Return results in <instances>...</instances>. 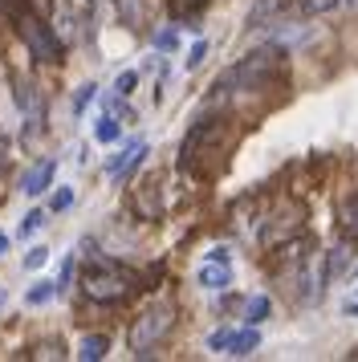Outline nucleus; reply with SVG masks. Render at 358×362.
I'll return each mask as SVG.
<instances>
[{
	"label": "nucleus",
	"mask_w": 358,
	"mask_h": 362,
	"mask_svg": "<svg viewBox=\"0 0 358 362\" xmlns=\"http://www.w3.org/2000/svg\"><path fill=\"white\" fill-rule=\"evenodd\" d=\"M285 57L289 53L281 45H265V49H253L248 57H241L232 69H224L216 78V94H244V90H260L273 78L285 74Z\"/></svg>",
	"instance_id": "1"
},
{
	"label": "nucleus",
	"mask_w": 358,
	"mask_h": 362,
	"mask_svg": "<svg viewBox=\"0 0 358 362\" xmlns=\"http://www.w3.org/2000/svg\"><path fill=\"white\" fill-rule=\"evenodd\" d=\"M0 13L8 17V25H13L16 37L29 45V53L37 62H45V66H57V62H62V53H65L62 37L37 17V8H33L29 0H0Z\"/></svg>",
	"instance_id": "2"
},
{
	"label": "nucleus",
	"mask_w": 358,
	"mask_h": 362,
	"mask_svg": "<svg viewBox=\"0 0 358 362\" xmlns=\"http://www.w3.org/2000/svg\"><path fill=\"white\" fill-rule=\"evenodd\" d=\"M220 151H224V122L220 118H200L187 131L183 147H179V167L195 171V175H216Z\"/></svg>",
	"instance_id": "3"
},
{
	"label": "nucleus",
	"mask_w": 358,
	"mask_h": 362,
	"mask_svg": "<svg viewBox=\"0 0 358 362\" xmlns=\"http://www.w3.org/2000/svg\"><path fill=\"white\" fill-rule=\"evenodd\" d=\"M134 281H139V273H130L127 264L98 257L81 269V293L90 301H102V305H118L134 293Z\"/></svg>",
	"instance_id": "4"
},
{
	"label": "nucleus",
	"mask_w": 358,
	"mask_h": 362,
	"mask_svg": "<svg viewBox=\"0 0 358 362\" xmlns=\"http://www.w3.org/2000/svg\"><path fill=\"white\" fill-rule=\"evenodd\" d=\"M175 326V305L171 301H155V305H146L139 317H134V326H130V350H134V358H146L155 346L171 334Z\"/></svg>",
	"instance_id": "5"
},
{
	"label": "nucleus",
	"mask_w": 358,
	"mask_h": 362,
	"mask_svg": "<svg viewBox=\"0 0 358 362\" xmlns=\"http://www.w3.org/2000/svg\"><path fill=\"white\" fill-rule=\"evenodd\" d=\"M13 98H16V106H21V115H25V131H29V139H37V131L45 134V94H41L29 78H16Z\"/></svg>",
	"instance_id": "6"
},
{
	"label": "nucleus",
	"mask_w": 358,
	"mask_h": 362,
	"mask_svg": "<svg viewBox=\"0 0 358 362\" xmlns=\"http://www.w3.org/2000/svg\"><path fill=\"white\" fill-rule=\"evenodd\" d=\"M195 281H200L204 289H228V285H232V261H228V248H212L208 261L200 264Z\"/></svg>",
	"instance_id": "7"
},
{
	"label": "nucleus",
	"mask_w": 358,
	"mask_h": 362,
	"mask_svg": "<svg viewBox=\"0 0 358 362\" xmlns=\"http://www.w3.org/2000/svg\"><path fill=\"white\" fill-rule=\"evenodd\" d=\"M143 155H146V143H143V139L127 143L118 155H110V159H106V180H127L130 171L143 163Z\"/></svg>",
	"instance_id": "8"
},
{
	"label": "nucleus",
	"mask_w": 358,
	"mask_h": 362,
	"mask_svg": "<svg viewBox=\"0 0 358 362\" xmlns=\"http://www.w3.org/2000/svg\"><path fill=\"white\" fill-rule=\"evenodd\" d=\"M53 175H57V163H53V159H37V163L21 175V192H25V196H41V192L53 187Z\"/></svg>",
	"instance_id": "9"
},
{
	"label": "nucleus",
	"mask_w": 358,
	"mask_h": 362,
	"mask_svg": "<svg viewBox=\"0 0 358 362\" xmlns=\"http://www.w3.org/2000/svg\"><path fill=\"white\" fill-rule=\"evenodd\" d=\"M57 25H62V45H78L81 37H86V13L74 8V4H62V13H57Z\"/></svg>",
	"instance_id": "10"
},
{
	"label": "nucleus",
	"mask_w": 358,
	"mask_h": 362,
	"mask_svg": "<svg viewBox=\"0 0 358 362\" xmlns=\"http://www.w3.org/2000/svg\"><path fill=\"white\" fill-rule=\"evenodd\" d=\"M257 346H260V334H257V326H248V329H241V334H228L224 354H232V358H244V354H253Z\"/></svg>",
	"instance_id": "11"
},
{
	"label": "nucleus",
	"mask_w": 358,
	"mask_h": 362,
	"mask_svg": "<svg viewBox=\"0 0 358 362\" xmlns=\"http://www.w3.org/2000/svg\"><path fill=\"white\" fill-rule=\"evenodd\" d=\"M342 0H289L285 13L289 17H322V13H334Z\"/></svg>",
	"instance_id": "12"
},
{
	"label": "nucleus",
	"mask_w": 358,
	"mask_h": 362,
	"mask_svg": "<svg viewBox=\"0 0 358 362\" xmlns=\"http://www.w3.org/2000/svg\"><path fill=\"white\" fill-rule=\"evenodd\" d=\"M106 354H110V338H106V334H86V338H81V346H78L81 362H102Z\"/></svg>",
	"instance_id": "13"
},
{
	"label": "nucleus",
	"mask_w": 358,
	"mask_h": 362,
	"mask_svg": "<svg viewBox=\"0 0 358 362\" xmlns=\"http://www.w3.org/2000/svg\"><path fill=\"white\" fill-rule=\"evenodd\" d=\"M338 224H342V232H346L350 240H358V192H350V196L342 199V208H338Z\"/></svg>",
	"instance_id": "14"
},
{
	"label": "nucleus",
	"mask_w": 358,
	"mask_h": 362,
	"mask_svg": "<svg viewBox=\"0 0 358 362\" xmlns=\"http://www.w3.org/2000/svg\"><path fill=\"white\" fill-rule=\"evenodd\" d=\"M269 313H273V301H269L265 293L248 297V305H244V322H248V326H260V322H265Z\"/></svg>",
	"instance_id": "15"
},
{
	"label": "nucleus",
	"mask_w": 358,
	"mask_h": 362,
	"mask_svg": "<svg viewBox=\"0 0 358 362\" xmlns=\"http://www.w3.org/2000/svg\"><path fill=\"white\" fill-rule=\"evenodd\" d=\"M167 4H171V17L175 21H195L212 0H167Z\"/></svg>",
	"instance_id": "16"
},
{
	"label": "nucleus",
	"mask_w": 358,
	"mask_h": 362,
	"mask_svg": "<svg viewBox=\"0 0 358 362\" xmlns=\"http://www.w3.org/2000/svg\"><path fill=\"white\" fill-rule=\"evenodd\" d=\"M53 297H57V281H33L25 301H29V305H45V301H53Z\"/></svg>",
	"instance_id": "17"
},
{
	"label": "nucleus",
	"mask_w": 358,
	"mask_h": 362,
	"mask_svg": "<svg viewBox=\"0 0 358 362\" xmlns=\"http://www.w3.org/2000/svg\"><path fill=\"white\" fill-rule=\"evenodd\" d=\"M118 134H122V127H118V118L114 115H102L94 127V139L98 143H118Z\"/></svg>",
	"instance_id": "18"
},
{
	"label": "nucleus",
	"mask_w": 358,
	"mask_h": 362,
	"mask_svg": "<svg viewBox=\"0 0 358 362\" xmlns=\"http://www.w3.org/2000/svg\"><path fill=\"white\" fill-rule=\"evenodd\" d=\"M8 171H13V139L0 131V196H4V183H8Z\"/></svg>",
	"instance_id": "19"
},
{
	"label": "nucleus",
	"mask_w": 358,
	"mask_h": 362,
	"mask_svg": "<svg viewBox=\"0 0 358 362\" xmlns=\"http://www.w3.org/2000/svg\"><path fill=\"white\" fill-rule=\"evenodd\" d=\"M118 17L127 21V25H139V17H143V0H118Z\"/></svg>",
	"instance_id": "20"
},
{
	"label": "nucleus",
	"mask_w": 358,
	"mask_h": 362,
	"mask_svg": "<svg viewBox=\"0 0 358 362\" xmlns=\"http://www.w3.org/2000/svg\"><path fill=\"white\" fill-rule=\"evenodd\" d=\"M134 86H139V74H134V69H127V74H118L114 94H118V98H127V94H134Z\"/></svg>",
	"instance_id": "21"
},
{
	"label": "nucleus",
	"mask_w": 358,
	"mask_h": 362,
	"mask_svg": "<svg viewBox=\"0 0 358 362\" xmlns=\"http://www.w3.org/2000/svg\"><path fill=\"white\" fill-rule=\"evenodd\" d=\"M49 216H45V208H33L29 216H25V220H21V236H29V232H37L41 228V224H45Z\"/></svg>",
	"instance_id": "22"
},
{
	"label": "nucleus",
	"mask_w": 358,
	"mask_h": 362,
	"mask_svg": "<svg viewBox=\"0 0 358 362\" xmlns=\"http://www.w3.org/2000/svg\"><path fill=\"white\" fill-rule=\"evenodd\" d=\"M45 261H49V248L45 245H33L29 252H25V269H41Z\"/></svg>",
	"instance_id": "23"
},
{
	"label": "nucleus",
	"mask_w": 358,
	"mask_h": 362,
	"mask_svg": "<svg viewBox=\"0 0 358 362\" xmlns=\"http://www.w3.org/2000/svg\"><path fill=\"white\" fill-rule=\"evenodd\" d=\"M94 90H98V86H90V82H86V86L78 90V94H74V102H69V106H74V115H81V110L90 106V98H94Z\"/></svg>",
	"instance_id": "24"
},
{
	"label": "nucleus",
	"mask_w": 358,
	"mask_h": 362,
	"mask_svg": "<svg viewBox=\"0 0 358 362\" xmlns=\"http://www.w3.org/2000/svg\"><path fill=\"white\" fill-rule=\"evenodd\" d=\"M69 204H74V192H69V187H62V192H57V196L49 199V208H53V212H65V208H69Z\"/></svg>",
	"instance_id": "25"
},
{
	"label": "nucleus",
	"mask_w": 358,
	"mask_h": 362,
	"mask_svg": "<svg viewBox=\"0 0 358 362\" xmlns=\"http://www.w3.org/2000/svg\"><path fill=\"white\" fill-rule=\"evenodd\" d=\"M204 57H208V41H195L192 53H187V69H195L200 62H204Z\"/></svg>",
	"instance_id": "26"
},
{
	"label": "nucleus",
	"mask_w": 358,
	"mask_h": 362,
	"mask_svg": "<svg viewBox=\"0 0 358 362\" xmlns=\"http://www.w3.org/2000/svg\"><path fill=\"white\" fill-rule=\"evenodd\" d=\"M155 45H159V49H175V29H163V33L155 37Z\"/></svg>",
	"instance_id": "27"
},
{
	"label": "nucleus",
	"mask_w": 358,
	"mask_h": 362,
	"mask_svg": "<svg viewBox=\"0 0 358 362\" xmlns=\"http://www.w3.org/2000/svg\"><path fill=\"white\" fill-rule=\"evenodd\" d=\"M228 334H232V329H216V334H212V338H208V346H212V350H224Z\"/></svg>",
	"instance_id": "28"
},
{
	"label": "nucleus",
	"mask_w": 358,
	"mask_h": 362,
	"mask_svg": "<svg viewBox=\"0 0 358 362\" xmlns=\"http://www.w3.org/2000/svg\"><path fill=\"white\" fill-rule=\"evenodd\" d=\"M342 313H346V317H358V293H354V297H346V305H342Z\"/></svg>",
	"instance_id": "29"
},
{
	"label": "nucleus",
	"mask_w": 358,
	"mask_h": 362,
	"mask_svg": "<svg viewBox=\"0 0 358 362\" xmlns=\"http://www.w3.org/2000/svg\"><path fill=\"white\" fill-rule=\"evenodd\" d=\"M0 252H8V236L4 232H0Z\"/></svg>",
	"instance_id": "30"
},
{
	"label": "nucleus",
	"mask_w": 358,
	"mask_h": 362,
	"mask_svg": "<svg viewBox=\"0 0 358 362\" xmlns=\"http://www.w3.org/2000/svg\"><path fill=\"white\" fill-rule=\"evenodd\" d=\"M342 4H358V0H342Z\"/></svg>",
	"instance_id": "31"
}]
</instances>
